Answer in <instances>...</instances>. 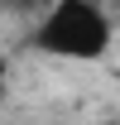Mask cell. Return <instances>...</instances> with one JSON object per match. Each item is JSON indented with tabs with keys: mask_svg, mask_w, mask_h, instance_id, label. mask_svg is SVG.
Wrapping results in <instances>:
<instances>
[{
	"mask_svg": "<svg viewBox=\"0 0 120 125\" xmlns=\"http://www.w3.org/2000/svg\"><path fill=\"white\" fill-rule=\"evenodd\" d=\"M115 10H120V0H115Z\"/></svg>",
	"mask_w": 120,
	"mask_h": 125,
	"instance_id": "277c9868",
	"label": "cell"
},
{
	"mask_svg": "<svg viewBox=\"0 0 120 125\" xmlns=\"http://www.w3.org/2000/svg\"><path fill=\"white\" fill-rule=\"evenodd\" d=\"M0 101H5V62H0Z\"/></svg>",
	"mask_w": 120,
	"mask_h": 125,
	"instance_id": "3957f363",
	"label": "cell"
},
{
	"mask_svg": "<svg viewBox=\"0 0 120 125\" xmlns=\"http://www.w3.org/2000/svg\"><path fill=\"white\" fill-rule=\"evenodd\" d=\"M29 43L48 58L96 62L110 48V19H106L101 0H53L43 10V19L34 24Z\"/></svg>",
	"mask_w": 120,
	"mask_h": 125,
	"instance_id": "6da1fadb",
	"label": "cell"
},
{
	"mask_svg": "<svg viewBox=\"0 0 120 125\" xmlns=\"http://www.w3.org/2000/svg\"><path fill=\"white\" fill-rule=\"evenodd\" d=\"M0 10H39V0H0Z\"/></svg>",
	"mask_w": 120,
	"mask_h": 125,
	"instance_id": "7a4b0ae2",
	"label": "cell"
}]
</instances>
